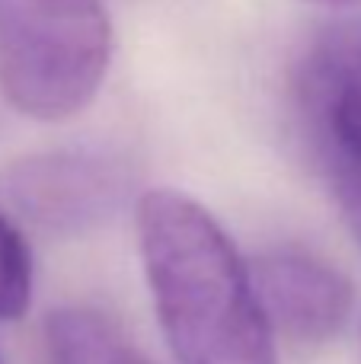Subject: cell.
<instances>
[{"label":"cell","mask_w":361,"mask_h":364,"mask_svg":"<svg viewBox=\"0 0 361 364\" xmlns=\"http://www.w3.org/2000/svg\"><path fill=\"white\" fill-rule=\"evenodd\" d=\"M138 252L176 364H279L253 269L217 218L176 188L138 198Z\"/></svg>","instance_id":"cell-1"},{"label":"cell","mask_w":361,"mask_h":364,"mask_svg":"<svg viewBox=\"0 0 361 364\" xmlns=\"http://www.w3.org/2000/svg\"><path fill=\"white\" fill-rule=\"evenodd\" d=\"M109 61L102 0H0V90L19 115L61 122L83 112Z\"/></svg>","instance_id":"cell-2"},{"label":"cell","mask_w":361,"mask_h":364,"mask_svg":"<svg viewBox=\"0 0 361 364\" xmlns=\"http://www.w3.org/2000/svg\"><path fill=\"white\" fill-rule=\"evenodd\" d=\"M291 109L311 164L361 227V23H336L304 45Z\"/></svg>","instance_id":"cell-3"},{"label":"cell","mask_w":361,"mask_h":364,"mask_svg":"<svg viewBox=\"0 0 361 364\" xmlns=\"http://www.w3.org/2000/svg\"><path fill=\"white\" fill-rule=\"evenodd\" d=\"M6 205L55 237H77L106 224L131 192L122 157L90 147H58L16 157L0 173Z\"/></svg>","instance_id":"cell-4"},{"label":"cell","mask_w":361,"mask_h":364,"mask_svg":"<svg viewBox=\"0 0 361 364\" xmlns=\"http://www.w3.org/2000/svg\"><path fill=\"white\" fill-rule=\"evenodd\" d=\"M272 333L301 352L323 348L349 326L355 288L326 256L298 243L269 246L249 262Z\"/></svg>","instance_id":"cell-5"},{"label":"cell","mask_w":361,"mask_h":364,"mask_svg":"<svg viewBox=\"0 0 361 364\" xmlns=\"http://www.w3.org/2000/svg\"><path fill=\"white\" fill-rule=\"evenodd\" d=\"M48 364H115L128 339L106 314L90 307H61L45 320Z\"/></svg>","instance_id":"cell-6"},{"label":"cell","mask_w":361,"mask_h":364,"mask_svg":"<svg viewBox=\"0 0 361 364\" xmlns=\"http://www.w3.org/2000/svg\"><path fill=\"white\" fill-rule=\"evenodd\" d=\"M32 304V252L19 227L0 214V320H19Z\"/></svg>","instance_id":"cell-7"},{"label":"cell","mask_w":361,"mask_h":364,"mask_svg":"<svg viewBox=\"0 0 361 364\" xmlns=\"http://www.w3.org/2000/svg\"><path fill=\"white\" fill-rule=\"evenodd\" d=\"M115 364H151V361H147L144 355H141L138 348L131 346V342H128V346L122 348V355H119V361H115Z\"/></svg>","instance_id":"cell-8"},{"label":"cell","mask_w":361,"mask_h":364,"mask_svg":"<svg viewBox=\"0 0 361 364\" xmlns=\"http://www.w3.org/2000/svg\"><path fill=\"white\" fill-rule=\"evenodd\" d=\"M311 4H320V6H355L361 0H311Z\"/></svg>","instance_id":"cell-9"},{"label":"cell","mask_w":361,"mask_h":364,"mask_svg":"<svg viewBox=\"0 0 361 364\" xmlns=\"http://www.w3.org/2000/svg\"><path fill=\"white\" fill-rule=\"evenodd\" d=\"M0 364H4V361H0Z\"/></svg>","instance_id":"cell-10"}]
</instances>
